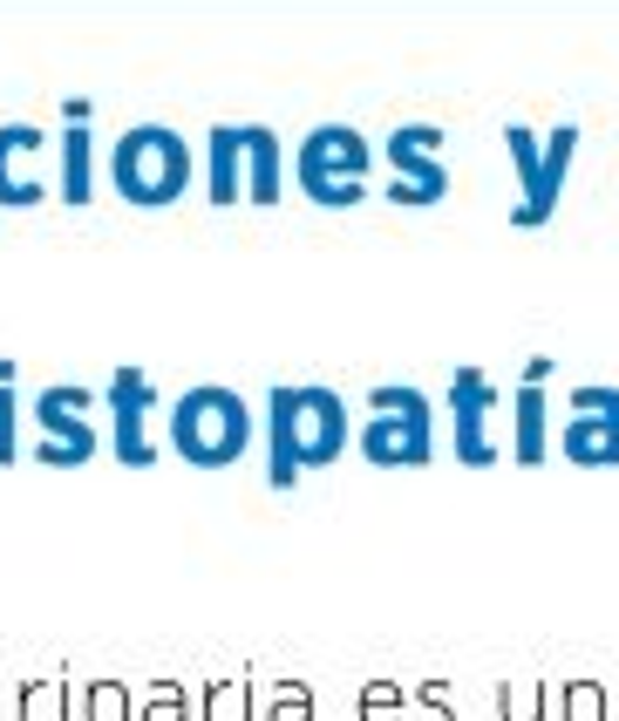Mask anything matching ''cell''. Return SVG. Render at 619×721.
Listing matches in <instances>:
<instances>
[{
    "label": "cell",
    "instance_id": "6da1fadb",
    "mask_svg": "<svg viewBox=\"0 0 619 721\" xmlns=\"http://www.w3.org/2000/svg\"><path fill=\"white\" fill-rule=\"evenodd\" d=\"M348 450V408L333 389H273L266 395V477L287 491L300 470H327Z\"/></svg>",
    "mask_w": 619,
    "mask_h": 721
},
{
    "label": "cell",
    "instance_id": "7a4b0ae2",
    "mask_svg": "<svg viewBox=\"0 0 619 721\" xmlns=\"http://www.w3.org/2000/svg\"><path fill=\"white\" fill-rule=\"evenodd\" d=\"M287 143L273 123H212L204 130V198L212 204H279Z\"/></svg>",
    "mask_w": 619,
    "mask_h": 721
},
{
    "label": "cell",
    "instance_id": "3957f363",
    "mask_svg": "<svg viewBox=\"0 0 619 721\" xmlns=\"http://www.w3.org/2000/svg\"><path fill=\"white\" fill-rule=\"evenodd\" d=\"M191 143L170 130V123H130L116 143H110V185L123 204H137V212H164L191 191Z\"/></svg>",
    "mask_w": 619,
    "mask_h": 721
},
{
    "label": "cell",
    "instance_id": "277c9868",
    "mask_svg": "<svg viewBox=\"0 0 619 721\" xmlns=\"http://www.w3.org/2000/svg\"><path fill=\"white\" fill-rule=\"evenodd\" d=\"M381 150L354 130V123H314L293 143V185L320 204V212H354L368 198V170Z\"/></svg>",
    "mask_w": 619,
    "mask_h": 721
},
{
    "label": "cell",
    "instance_id": "5b68a950",
    "mask_svg": "<svg viewBox=\"0 0 619 721\" xmlns=\"http://www.w3.org/2000/svg\"><path fill=\"white\" fill-rule=\"evenodd\" d=\"M170 450L191 463V470H225V463H239L252 450V408L245 395L218 389V381H204V389H185L170 402Z\"/></svg>",
    "mask_w": 619,
    "mask_h": 721
},
{
    "label": "cell",
    "instance_id": "8992f818",
    "mask_svg": "<svg viewBox=\"0 0 619 721\" xmlns=\"http://www.w3.org/2000/svg\"><path fill=\"white\" fill-rule=\"evenodd\" d=\"M504 150H510V164H518L510 225L518 231L552 225L558 198H565V177H572V157H579V123H558V130H545V137H531V123H504Z\"/></svg>",
    "mask_w": 619,
    "mask_h": 721
},
{
    "label": "cell",
    "instance_id": "52a82bcc",
    "mask_svg": "<svg viewBox=\"0 0 619 721\" xmlns=\"http://www.w3.org/2000/svg\"><path fill=\"white\" fill-rule=\"evenodd\" d=\"M429 402L422 389H402V381H389V389H375V416L368 429H361V456L381 463V470H422L429 463Z\"/></svg>",
    "mask_w": 619,
    "mask_h": 721
},
{
    "label": "cell",
    "instance_id": "ba28073f",
    "mask_svg": "<svg viewBox=\"0 0 619 721\" xmlns=\"http://www.w3.org/2000/svg\"><path fill=\"white\" fill-rule=\"evenodd\" d=\"M381 157L395 170L389 204H443L450 198V164H443V130L435 123H395Z\"/></svg>",
    "mask_w": 619,
    "mask_h": 721
},
{
    "label": "cell",
    "instance_id": "9c48e42d",
    "mask_svg": "<svg viewBox=\"0 0 619 721\" xmlns=\"http://www.w3.org/2000/svg\"><path fill=\"white\" fill-rule=\"evenodd\" d=\"M89 389H41L35 395V456L48 470H75L96 456V422H89Z\"/></svg>",
    "mask_w": 619,
    "mask_h": 721
},
{
    "label": "cell",
    "instance_id": "30bf717a",
    "mask_svg": "<svg viewBox=\"0 0 619 721\" xmlns=\"http://www.w3.org/2000/svg\"><path fill=\"white\" fill-rule=\"evenodd\" d=\"M48 137L41 123H0V212H28L48 198Z\"/></svg>",
    "mask_w": 619,
    "mask_h": 721
},
{
    "label": "cell",
    "instance_id": "8fae6325",
    "mask_svg": "<svg viewBox=\"0 0 619 721\" xmlns=\"http://www.w3.org/2000/svg\"><path fill=\"white\" fill-rule=\"evenodd\" d=\"M558 450L579 470H612L619 463V389H572V422H565Z\"/></svg>",
    "mask_w": 619,
    "mask_h": 721
},
{
    "label": "cell",
    "instance_id": "7c38bea8",
    "mask_svg": "<svg viewBox=\"0 0 619 721\" xmlns=\"http://www.w3.org/2000/svg\"><path fill=\"white\" fill-rule=\"evenodd\" d=\"M150 408H157V389H150L143 368H116L110 375V450L130 463V470H143L150 456Z\"/></svg>",
    "mask_w": 619,
    "mask_h": 721
},
{
    "label": "cell",
    "instance_id": "4fadbf2b",
    "mask_svg": "<svg viewBox=\"0 0 619 721\" xmlns=\"http://www.w3.org/2000/svg\"><path fill=\"white\" fill-rule=\"evenodd\" d=\"M96 102L89 96H68L62 102V137H55V191L62 204H89L96 191Z\"/></svg>",
    "mask_w": 619,
    "mask_h": 721
},
{
    "label": "cell",
    "instance_id": "5bb4252c",
    "mask_svg": "<svg viewBox=\"0 0 619 721\" xmlns=\"http://www.w3.org/2000/svg\"><path fill=\"white\" fill-rule=\"evenodd\" d=\"M497 408V389L477 375V368H456V381H450V416H456V456L470 463V470H483L490 456V435H483V416Z\"/></svg>",
    "mask_w": 619,
    "mask_h": 721
},
{
    "label": "cell",
    "instance_id": "9a60e30c",
    "mask_svg": "<svg viewBox=\"0 0 619 721\" xmlns=\"http://www.w3.org/2000/svg\"><path fill=\"white\" fill-rule=\"evenodd\" d=\"M545 368L552 360H531V375H525V389H518V463L525 470H538L545 463Z\"/></svg>",
    "mask_w": 619,
    "mask_h": 721
},
{
    "label": "cell",
    "instance_id": "2e32d148",
    "mask_svg": "<svg viewBox=\"0 0 619 721\" xmlns=\"http://www.w3.org/2000/svg\"><path fill=\"white\" fill-rule=\"evenodd\" d=\"M8 381H14V360H0V463L14 456V389Z\"/></svg>",
    "mask_w": 619,
    "mask_h": 721
},
{
    "label": "cell",
    "instance_id": "e0dca14e",
    "mask_svg": "<svg viewBox=\"0 0 619 721\" xmlns=\"http://www.w3.org/2000/svg\"><path fill=\"white\" fill-rule=\"evenodd\" d=\"M592 714H599V694H592V687H572V721H592Z\"/></svg>",
    "mask_w": 619,
    "mask_h": 721
}]
</instances>
